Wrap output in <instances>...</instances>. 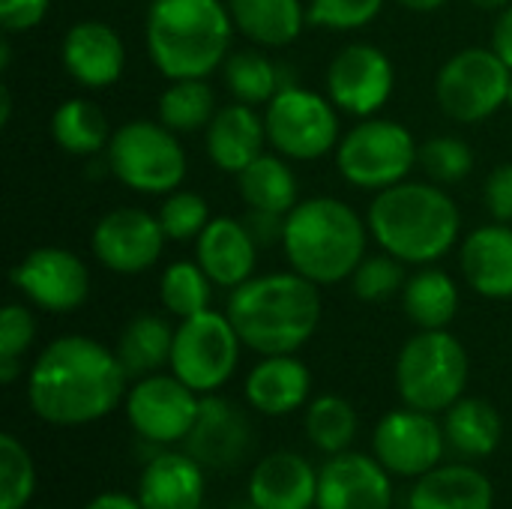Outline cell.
I'll return each instance as SVG.
<instances>
[{
	"label": "cell",
	"mask_w": 512,
	"mask_h": 509,
	"mask_svg": "<svg viewBox=\"0 0 512 509\" xmlns=\"http://www.w3.org/2000/svg\"><path fill=\"white\" fill-rule=\"evenodd\" d=\"M234 27L261 48H285L309 21L300 0H225Z\"/></svg>",
	"instance_id": "4316f807"
},
{
	"label": "cell",
	"mask_w": 512,
	"mask_h": 509,
	"mask_svg": "<svg viewBox=\"0 0 512 509\" xmlns=\"http://www.w3.org/2000/svg\"><path fill=\"white\" fill-rule=\"evenodd\" d=\"M63 69L90 90H102L120 81L126 66V48L120 33L105 21H78L66 30L60 45Z\"/></svg>",
	"instance_id": "d6986e66"
},
{
	"label": "cell",
	"mask_w": 512,
	"mask_h": 509,
	"mask_svg": "<svg viewBox=\"0 0 512 509\" xmlns=\"http://www.w3.org/2000/svg\"><path fill=\"white\" fill-rule=\"evenodd\" d=\"M204 471L195 456L165 450L144 465L135 495L144 509H201L207 492Z\"/></svg>",
	"instance_id": "7402d4cb"
},
{
	"label": "cell",
	"mask_w": 512,
	"mask_h": 509,
	"mask_svg": "<svg viewBox=\"0 0 512 509\" xmlns=\"http://www.w3.org/2000/svg\"><path fill=\"white\" fill-rule=\"evenodd\" d=\"M267 141L288 159H321L339 147V114L330 96L300 84L282 87L264 111Z\"/></svg>",
	"instance_id": "8fae6325"
},
{
	"label": "cell",
	"mask_w": 512,
	"mask_h": 509,
	"mask_svg": "<svg viewBox=\"0 0 512 509\" xmlns=\"http://www.w3.org/2000/svg\"><path fill=\"white\" fill-rule=\"evenodd\" d=\"M126 420L147 444H183L198 420L201 396L171 375H144L123 399Z\"/></svg>",
	"instance_id": "7c38bea8"
},
{
	"label": "cell",
	"mask_w": 512,
	"mask_h": 509,
	"mask_svg": "<svg viewBox=\"0 0 512 509\" xmlns=\"http://www.w3.org/2000/svg\"><path fill=\"white\" fill-rule=\"evenodd\" d=\"M444 435L447 444L456 447L462 456L486 459L501 447L504 438V420L498 408L486 399H459L453 408L444 411Z\"/></svg>",
	"instance_id": "f1b7e54d"
},
{
	"label": "cell",
	"mask_w": 512,
	"mask_h": 509,
	"mask_svg": "<svg viewBox=\"0 0 512 509\" xmlns=\"http://www.w3.org/2000/svg\"><path fill=\"white\" fill-rule=\"evenodd\" d=\"M171 348H174V327L165 318L147 312V315H135L123 327L114 351L129 375L144 378L171 363Z\"/></svg>",
	"instance_id": "4dcf8cb0"
},
{
	"label": "cell",
	"mask_w": 512,
	"mask_h": 509,
	"mask_svg": "<svg viewBox=\"0 0 512 509\" xmlns=\"http://www.w3.org/2000/svg\"><path fill=\"white\" fill-rule=\"evenodd\" d=\"M315 509H393V474L375 456H330L318 471Z\"/></svg>",
	"instance_id": "e0dca14e"
},
{
	"label": "cell",
	"mask_w": 512,
	"mask_h": 509,
	"mask_svg": "<svg viewBox=\"0 0 512 509\" xmlns=\"http://www.w3.org/2000/svg\"><path fill=\"white\" fill-rule=\"evenodd\" d=\"M462 273L480 297L510 300L512 228L507 222L483 225L462 243Z\"/></svg>",
	"instance_id": "cb8c5ba5"
},
{
	"label": "cell",
	"mask_w": 512,
	"mask_h": 509,
	"mask_svg": "<svg viewBox=\"0 0 512 509\" xmlns=\"http://www.w3.org/2000/svg\"><path fill=\"white\" fill-rule=\"evenodd\" d=\"M195 261L204 267L213 285L234 291L252 279L258 264V243L246 222L234 216H216L195 243Z\"/></svg>",
	"instance_id": "ffe728a7"
},
{
	"label": "cell",
	"mask_w": 512,
	"mask_h": 509,
	"mask_svg": "<svg viewBox=\"0 0 512 509\" xmlns=\"http://www.w3.org/2000/svg\"><path fill=\"white\" fill-rule=\"evenodd\" d=\"M186 453L195 456L210 471H234L246 453L252 450V429L249 420L225 399L204 396L198 420L183 441Z\"/></svg>",
	"instance_id": "ac0fdd59"
},
{
	"label": "cell",
	"mask_w": 512,
	"mask_h": 509,
	"mask_svg": "<svg viewBox=\"0 0 512 509\" xmlns=\"http://www.w3.org/2000/svg\"><path fill=\"white\" fill-rule=\"evenodd\" d=\"M225 315L240 342L255 354H294L321 324V294L315 282L294 270L252 276L231 291Z\"/></svg>",
	"instance_id": "7a4b0ae2"
},
{
	"label": "cell",
	"mask_w": 512,
	"mask_h": 509,
	"mask_svg": "<svg viewBox=\"0 0 512 509\" xmlns=\"http://www.w3.org/2000/svg\"><path fill=\"white\" fill-rule=\"evenodd\" d=\"M165 240L168 234L159 216H150L138 207H120L96 222L93 255L111 273L138 276L162 258Z\"/></svg>",
	"instance_id": "9a60e30c"
},
{
	"label": "cell",
	"mask_w": 512,
	"mask_h": 509,
	"mask_svg": "<svg viewBox=\"0 0 512 509\" xmlns=\"http://www.w3.org/2000/svg\"><path fill=\"white\" fill-rule=\"evenodd\" d=\"M393 84L396 72L390 57L369 42H354L342 48L327 69V96L339 111L360 120L375 117L387 105Z\"/></svg>",
	"instance_id": "5bb4252c"
},
{
	"label": "cell",
	"mask_w": 512,
	"mask_h": 509,
	"mask_svg": "<svg viewBox=\"0 0 512 509\" xmlns=\"http://www.w3.org/2000/svg\"><path fill=\"white\" fill-rule=\"evenodd\" d=\"M486 207L495 222H512V162L498 165L486 180Z\"/></svg>",
	"instance_id": "ee69618b"
},
{
	"label": "cell",
	"mask_w": 512,
	"mask_h": 509,
	"mask_svg": "<svg viewBox=\"0 0 512 509\" xmlns=\"http://www.w3.org/2000/svg\"><path fill=\"white\" fill-rule=\"evenodd\" d=\"M405 9H414V12H435L441 6H447L450 0H399Z\"/></svg>",
	"instance_id": "c3c4849f"
},
{
	"label": "cell",
	"mask_w": 512,
	"mask_h": 509,
	"mask_svg": "<svg viewBox=\"0 0 512 509\" xmlns=\"http://www.w3.org/2000/svg\"><path fill=\"white\" fill-rule=\"evenodd\" d=\"M36 509H48V507H36Z\"/></svg>",
	"instance_id": "11a10c76"
},
{
	"label": "cell",
	"mask_w": 512,
	"mask_h": 509,
	"mask_svg": "<svg viewBox=\"0 0 512 509\" xmlns=\"http://www.w3.org/2000/svg\"><path fill=\"white\" fill-rule=\"evenodd\" d=\"M249 501L258 509H315L318 471L300 453H270L249 474Z\"/></svg>",
	"instance_id": "44dd1931"
},
{
	"label": "cell",
	"mask_w": 512,
	"mask_h": 509,
	"mask_svg": "<svg viewBox=\"0 0 512 509\" xmlns=\"http://www.w3.org/2000/svg\"><path fill=\"white\" fill-rule=\"evenodd\" d=\"M210 204L189 189H174L162 207H159V222L168 234V240L186 243V240H198L201 231L210 225Z\"/></svg>",
	"instance_id": "f35d334b"
},
{
	"label": "cell",
	"mask_w": 512,
	"mask_h": 509,
	"mask_svg": "<svg viewBox=\"0 0 512 509\" xmlns=\"http://www.w3.org/2000/svg\"><path fill=\"white\" fill-rule=\"evenodd\" d=\"M474 6H480V9H489V12H501V9H507L512 0H471Z\"/></svg>",
	"instance_id": "816d5d0a"
},
{
	"label": "cell",
	"mask_w": 512,
	"mask_h": 509,
	"mask_svg": "<svg viewBox=\"0 0 512 509\" xmlns=\"http://www.w3.org/2000/svg\"><path fill=\"white\" fill-rule=\"evenodd\" d=\"M366 225L354 207L336 198L300 201L285 216L282 249L294 273L315 285L351 279L366 258Z\"/></svg>",
	"instance_id": "5b68a950"
},
{
	"label": "cell",
	"mask_w": 512,
	"mask_h": 509,
	"mask_svg": "<svg viewBox=\"0 0 512 509\" xmlns=\"http://www.w3.org/2000/svg\"><path fill=\"white\" fill-rule=\"evenodd\" d=\"M9 111H12V96H9V87H0V123H3V126L9 123Z\"/></svg>",
	"instance_id": "f907efd6"
},
{
	"label": "cell",
	"mask_w": 512,
	"mask_h": 509,
	"mask_svg": "<svg viewBox=\"0 0 512 509\" xmlns=\"http://www.w3.org/2000/svg\"><path fill=\"white\" fill-rule=\"evenodd\" d=\"M225 84L231 96L243 105H267L282 90V72L279 63H273L261 51H234L225 60Z\"/></svg>",
	"instance_id": "e575fe53"
},
{
	"label": "cell",
	"mask_w": 512,
	"mask_h": 509,
	"mask_svg": "<svg viewBox=\"0 0 512 509\" xmlns=\"http://www.w3.org/2000/svg\"><path fill=\"white\" fill-rule=\"evenodd\" d=\"M402 306L420 330H447L459 312V288L450 273L423 267L405 282Z\"/></svg>",
	"instance_id": "f546056e"
},
{
	"label": "cell",
	"mask_w": 512,
	"mask_h": 509,
	"mask_svg": "<svg viewBox=\"0 0 512 509\" xmlns=\"http://www.w3.org/2000/svg\"><path fill=\"white\" fill-rule=\"evenodd\" d=\"M246 402L264 417H285L309 405L312 372L294 354L264 357L243 384Z\"/></svg>",
	"instance_id": "603a6c76"
},
{
	"label": "cell",
	"mask_w": 512,
	"mask_h": 509,
	"mask_svg": "<svg viewBox=\"0 0 512 509\" xmlns=\"http://www.w3.org/2000/svg\"><path fill=\"white\" fill-rule=\"evenodd\" d=\"M510 84L512 69L492 48H465L441 66L435 96L450 120L480 123L507 105Z\"/></svg>",
	"instance_id": "30bf717a"
},
{
	"label": "cell",
	"mask_w": 512,
	"mask_h": 509,
	"mask_svg": "<svg viewBox=\"0 0 512 509\" xmlns=\"http://www.w3.org/2000/svg\"><path fill=\"white\" fill-rule=\"evenodd\" d=\"M36 492V465L15 435H0V509H27Z\"/></svg>",
	"instance_id": "8d00e7d4"
},
{
	"label": "cell",
	"mask_w": 512,
	"mask_h": 509,
	"mask_svg": "<svg viewBox=\"0 0 512 509\" xmlns=\"http://www.w3.org/2000/svg\"><path fill=\"white\" fill-rule=\"evenodd\" d=\"M84 509H144L141 507V501H138V495L132 498V495H123V492H102V495H96L90 504Z\"/></svg>",
	"instance_id": "7dc6e473"
},
{
	"label": "cell",
	"mask_w": 512,
	"mask_h": 509,
	"mask_svg": "<svg viewBox=\"0 0 512 509\" xmlns=\"http://www.w3.org/2000/svg\"><path fill=\"white\" fill-rule=\"evenodd\" d=\"M408 509H495V489L471 465H438L414 483Z\"/></svg>",
	"instance_id": "484cf974"
},
{
	"label": "cell",
	"mask_w": 512,
	"mask_h": 509,
	"mask_svg": "<svg viewBox=\"0 0 512 509\" xmlns=\"http://www.w3.org/2000/svg\"><path fill=\"white\" fill-rule=\"evenodd\" d=\"M447 447L444 426L435 420V414L417 411V408H399L378 420L372 435V456L393 474L420 480L432 468L441 465Z\"/></svg>",
	"instance_id": "4fadbf2b"
},
{
	"label": "cell",
	"mask_w": 512,
	"mask_h": 509,
	"mask_svg": "<svg viewBox=\"0 0 512 509\" xmlns=\"http://www.w3.org/2000/svg\"><path fill=\"white\" fill-rule=\"evenodd\" d=\"M36 339V321L27 306L9 303L0 312V360H21Z\"/></svg>",
	"instance_id": "b9f144b4"
},
{
	"label": "cell",
	"mask_w": 512,
	"mask_h": 509,
	"mask_svg": "<svg viewBox=\"0 0 512 509\" xmlns=\"http://www.w3.org/2000/svg\"><path fill=\"white\" fill-rule=\"evenodd\" d=\"M21 372V360H0V384H12Z\"/></svg>",
	"instance_id": "681fc988"
},
{
	"label": "cell",
	"mask_w": 512,
	"mask_h": 509,
	"mask_svg": "<svg viewBox=\"0 0 512 509\" xmlns=\"http://www.w3.org/2000/svg\"><path fill=\"white\" fill-rule=\"evenodd\" d=\"M240 336L228 315L204 309L174 330L171 372L198 396H210L231 381L240 363Z\"/></svg>",
	"instance_id": "9c48e42d"
},
{
	"label": "cell",
	"mask_w": 512,
	"mask_h": 509,
	"mask_svg": "<svg viewBox=\"0 0 512 509\" xmlns=\"http://www.w3.org/2000/svg\"><path fill=\"white\" fill-rule=\"evenodd\" d=\"M159 297L162 306L183 321L210 309L213 279L204 273L198 261H174L171 267H165L159 279Z\"/></svg>",
	"instance_id": "d590c367"
},
{
	"label": "cell",
	"mask_w": 512,
	"mask_h": 509,
	"mask_svg": "<svg viewBox=\"0 0 512 509\" xmlns=\"http://www.w3.org/2000/svg\"><path fill=\"white\" fill-rule=\"evenodd\" d=\"M366 222L387 255L420 267L444 258L462 228L456 201L441 186L414 180L381 189L369 204Z\"/></svg>",
	"instance_id": "3957f363"
},
{
	"label": "cell",
	"mask_w": 512,
	"mask_h": 509,
	"mask_svg": "<svg viewBox=\"0 0 512 509\" xmlns=\"http://www.w3.org/2000/svg\"><path fill=\"white\" fill-rule=\"evenodd\" d=\"M507 105H510V108H512V84H510V99H507Z\"/></svg>",
	"instance_id": "db71d44e"
},
{
	"label": "cell",
	"mask_w": 512,
	"mask_h": 509,
	"mask_svg": "<svg viewBox=\"0 0 512 509\" xmlns=\"http://www.w3.org/2000/svg\"><path fill=\"white\" fill-rule=\"evenodd\" d=\"M354 282V294L366 303H381L390 300L396 294H402L408 276H405V261L393 258V255H375V258H363V264L354 270L351 276Z\"/></svg>",
	"instance_id": "ab89813d"
},
{
	"label": "cell",
	"mask_w": 512,
	"mask_h": 509,
	"mask_svg": "<svg viewBox=\"0 0 512 509\" xmlns=\"http://www.w3.org/2000/svg\"><path fill=\"white\" fill-rule=\"evenodd\" d=\"M51 135L69 156H96L108 150L114 132H108V120L99 105L87 99H66L51 117Z\"/></svg>",
	"instance_id": "1f68e13d"
},
{
	"label": "cell",
	"mask_w": 512,
	"mask_h": 509,
	"mask_svg": "<svg viewBox=\"0 0 512 509\" xmlns=\"http://www.w3.org/2000/svg\"><path fill=\"white\" fill-rule=\"evenodd\" d=\"M306 438L327 456H339V453H348L354 438H357V429H360V420H357V411L348 399L342 396H318L306 405Z\"/></svg>",
	"instance_id": "836d02e7"
},
{
	"label": "cell",
	"mask_w": 512,
	"mask_h": 509,
	"mask_svg": "<svg viewBox=\"0 0 512 509\" xmlns=\"http://www.w3.org/2000/svg\"><path fill=\"white\" fill-rule=\"evenodd\" d=\"M9 279L45 312H72L90 294V270L75 252L60 246L33 249L12 267Z\"/></svg>",
	"instance_id": "2e32d148"
},
{
	"label": "cell",
	"mask_w": 512,
	"mask_h": 509,
	"mask_svg": "<svg viewBox=\"0 0 512 509\" xmlns=\"http://www.w3.org/2000/svg\"><path fill=\"white\" fill-rule=\"evenodd\" d=\"M492 51L512 69V6L501 9L495 30H492Z\"/></svg>",
	"instance_id": "bcb514c9"
},
{
	"label": "cell",
	"mask_w": 512,
	"mask_h": 509,
	"mask_svg": "<svg viewBox=\"0 0 512 509\" xmlns=\"http://www.w3.org/2000/svg\"><path fill=\"white\" fill-rule=\"evenodd\" d=\"M267 126L264 117L243 102H231L216 111L207 126V156L216 168L228 174H240L264 153Z\"/></svg>",
	"instance_id": "d4e9b609"
},
{
	"label": "cell",
	"mask_w": 512,
	"mask_h": 509,
	"mask_svg": "<svg viewBox=\"0 0 512 509\" xmlns=\"http://www.w3.org/2000/svg\"><path fill=\"white\" fill-rule=\"evenodd\" d=\"M417 141L414 135L384 117H363L336 147V162L342 177L357 189H390L408 180L417 165Z\"/></svg>",
	"instance_id": "ba28073f"
},
{
	"label": "cell",
	"mask_w": 512,
	"mask_h": 509,
	"mask_svg": "<svg viewBox=\"0 0 512 509\" xmlns=\"http://www.w3.org/2000/svg\"><path fill=\"white\" fill-rule=\"evenodd\" d=\"M237 186L240 195L246 201L249 210H261V213H279L288 216L300 201H297V177L291 171V165L273 153H261L252 165H246L237 174Z\"/></svg>",
	"instance_id": "83f0119b"
},
{
	"label": "cell",
	"mask_w": 512,
	"mask_h": 509,
	"mask_svg": "<svg viewBox=\"0 0 512 509\" xmlns=\"http://www.w3.org/2000/svg\"><path fill=\"white\" fill-rule=\"evenodd\" d=\"M468 387V351L447 330H420L396 360V390L408 408L438 414L453 408Z\"/></svg>",
	"instance_id": "8992f818"
},
{
	"label": "cell",
	"mask_w": 512,
	"mask_h": 509,
	"mask_svg": "<svg viewBox=\"0 0 512 509\" xmlns=\"http://www.w3.org/2000/svg\"><path fill=\"white\" fill-rule=\"evenodd\" d=\"M234 18L222 0H153L147 9V51L168 78H207L228 57Z\"/></svg>",
	"instance_id": "277c9868"
},
{
	"label": "cell",
	"mask_w": 512,
	"mask_h": 509,
	"mask_svg": "<svg viewBox=\"0 0 512 509\" xmlns=\"http://www.w3.org/2000/svg\"><path fill=\"white\" fill-rule=\"evenodd\" d=\"M384 9V0H312L309 24L324 30H360L372 24Z\"/></svg>",
	"instance_id": "60d3db41"
},
{
	"label": "cell",
	"mask_w": 512,
	"mask_h": 509,
	"mask_svg": "<svg viewBox=\"0 0 512 509\" xmlns=\"http://www.w3.org/2000/svg\"><path fill=\"white\" fill-rule=\"evenodd\" d=\"M159 123L171 132H198L207 129L216 117V93L207 78H177L159 96Z\"/></svg>",
	"instance_id": "d6a6232c"
},
{
	"label": "cell",
	"mask_w": 512,
	"mask_h": 509,
	"mask_svg": "<svg viewBox=\"0 0 512 509\" xmlns=\"http://www.w3.org/2000/svg\"><path fill=\"white\" fill-rule=\"evenodd\" d=\"M51 0H0V27L3 33H27L42 24Z\"/></svg>",
	"instance_id": "7bdbcfd3"
},
{
	"label": "cell",
	"mask_w": 512,
	"mask_h": 509,
	"mask_svg": "<svg viewBox=\"0 0 512 509\" xmlns=\"http://www.w3.org/2000/svg\"><path fill=\"white\" fill-rule=\"evenodd\" d=\"M231 509H258V507H255V504H252V501H246V504H243V507H231Z\"/></svg>",
	"instance_id": "f5cc1de1"
},
{
	"label": "cell",
	"mask_w": 512,
	"mask_h": 509,
	"mask_svg": "<svg viewBox=\"0 0 512 509\" xmlns=\"http://www.w3.org/2000/svg\"><path fill=\"white\" fill-rule=\"evenodd\" d=\"M126 378L117 351L90 336H60L30 366L27 402L48 426H90L126 399Z\"/></svg>",
	"instance_id": "6da1fadb"
},
{
	"label": "cell",
	"mask_w": 512,
	"mask_h": 509,
	"mask_svg": "<svg viewBox=\"0 0 512 509\" xmlns=\"http://www.w3.org/2000/svg\"><path fill=\"white\" fill-rule=\"evenodd\" d=\"M108 171L129 189L144 195H171L186 177V150L165 123L129 120L105 150Z\"/></svg>",
	"instance_id": "52a82bcc"
},
{
	"label": "cell",
	"mask_w": 512,
	"mask_h": 509,
	"mask_svg": "<svg viewBox=\"0 0 512 509\" xmlns=\"http://www.w3.org/2000/svg\"><path fill=\"white\" fill-rule=\"evenodd\" d=\"M417 162L423 165V171L435 180V183H459L474 171V153L471 147L456 138V135H438L429 138L420 153Z\"/></svg>",
	"instance_id": "74e56055"
},
{
	"label": "cell",
	"mask_w": 512,
	"mask_h": 509,
	"mask_svg": "<svg viewBox=\"0 0 512 509\" xmlns=\"http://www.w3.org/2000/svg\"><path fill=\"white\" fill-rule=\"evenodd\" d=\"M249 234L255 237L258 246H273V243H282V234H285V216L279 213H261V210H249V216L243 219Z\"/></svg>",
	"instance_id": "f6af8a7d"
}]
</instances>
